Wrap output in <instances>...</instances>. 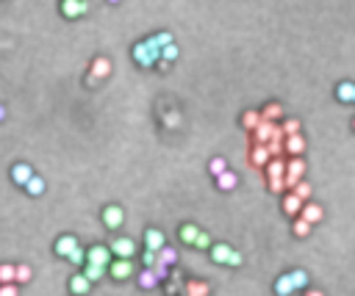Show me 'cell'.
I'll use <instances>...</instances> for the list:
<instances>
[{
  "instance_id": "30bf717a",
  "label": "cell",
  "mask_w": 355,
  "mask_h": 296,
  "mask_svg": "<svg viewBox=\"0 0 355 296\" xmlns=\"http://www.w3.org/2000/svg\"><path fill=\"white\" fill-rule=\"evenodd\" d=\"M145 246L150 252H161L164 246H167V244H164V232L161 230H147L145 232Z\"/></svg>"
},
{
  "instance_id": "83f0119b",
  "label": "cell",
  "mask_w": 355,
  "mask_h": 296,
  "mask_svg": "<svg viewBox=\"0 0 355 296\" xmlns=\"http://www.w3.org/2000/svg\"><path fill=\"white\" fill-rule=\"evenodd\" d=\"M206 293H208L206 282H189L186 285V296H206Z\"/></svg>"
},
{
  "instance_id": "f546056e",
  "label": "cell",
  "mask_w": 355,
  "mask_h": 296,
  "mask_svg": "<svg viewBox=\"0 0 355 296\" xmlns=\"http://www.w3.org/2000/svg\"><path fill=\"white\" fill-rule=\"evenodd\" d=\"M208 169H211V175H214V177H220V175L228 172V163H225V158H214V161L208 163Z\"/></svg>"
},
{
  "instance_id": "4dcf8cb0",
  "label": "cell",
  "mask_w": 355,
  "mask_h": 296,
  "mask_svg": "<svg viewBox=\"0 0 355 296\" xmlns=\"http://www.w3.org/2000/svg\"><path fill=\"white\" fill-rule=\"evenodd\" d=\"M103 274H106V266H94V263H86V277L89 280H100V277H103Z\"/></svg>"
},
{
  "instance_id": "603a6c76",
  "label": "cell",
  "mask_w": 355,
  "mask_h": 296,
  "mask_svg": "<svg viewBox=\"0 0 355 296\" xmlns=\"http://www.w3.org/2000/svg\"><path fill=\"white\" fill-rule=\"evenodd\" d=\"M155 282H159V274H155L153 268H142V274H139V285L145 288V291H150V288H155Z\"/></svg>"
},
{
  "instance_id": "816d5d0a",
  "label": "cell",
  "mask_w": 355,
  "mask_h": 296,
  "mask_svg": "<svg viewBox=\"0 0 355 296\" xmlns=\"http://www.w3.org/2000/svg\"><path fill=\"white\" fill-rule=\"evenodd\" d=\"M352 128H355V119H352Z\"/></svg>"
},
{
  "instance_id": "7bdbcfd3",
  "label": "cell",
  "mask_w": 355,
  "mask_h": 296,
  "mask_svg": "<svg viewBox=\"0 0 355 296\" xmlns=\"http://www.w3.org/2000/svg\"><path fill=\"white\" fill-rule=\"evenodd\" d=\"M0 296H17V285H0Z\"/></svg>"
},
{
  "instance_id": "277c9868",
  "label": "cell",
  "mask_w": 355,
  "mask_h": 296,
  "mask_svg": "<svg viewBox=\"0 0 355 296\" xmlns=\"http://www.w3.org/2000/svg\"><path fill=\"white\" fill-rule=\"evenodd\" d=\"M84 11H89V6L84 3V0H61V14H64L67 19L81 17Z\"/></svg>"
},
{
  "instance_id": "8992f818",
  "label": "cell",
  "mask_w": 355,
  "mask_h": 296,
  "mask_svg": "<svg viewBox=\"0 0 355 296\" xmlns=\"http://www.w3.org/2000/svg\"><path fill=\"white\" fill-rule=\"evenodd\" d=\"M122 222H125V213H122V208H117V205H108V208L103 210V224H106V227L117 230Z\"/></svg>"
},
{
  "instance_id": "2e32d148",
  "label": "cell",
  "mask_w": 355,
  "mask_h": 296,
  "mask_svg": "<svg viewBox=\"0 0 355 296\" xmlns=\"http://www.w3.org/2000/svg\"><path fill=\"white\" fill-rule=\"evenodd\" d=\"M89 285H92V280H89L86 274H75V277L70 280V291H72V293H78V296L89 293Z\"/></svg>"
},
{
  "instance_id": "c3c4849f",
  "label": "cell",
  "mask_w": 355,
  "mask_h": 296,
  "mask_svg": "<svg viewBox=\"0 0 355 296\" xmlns=\"http://www.w3.org/2000/svg\"><path fill=\"white\" fill-rule=\"evenodd\" d=\"M305 296H325V293H322V291H308Z\"/></svg>"
},
{
  "instance_id": "1f68e13d",
  "label": "cell",
  "mask_w": 355,
  "mask_h": 296,
  "mask_svg": "<svg viewBox=\"0 0 355 296\" xmlns=\"http://www.w3.org/2000/svg\"><path fill=\"white\" fill-rule=\"evenodd\" d=\"M308 232H311V222H305V219L300 216L297 222H294V236H300V238H305V236H308Z\"/></svg>"
},
{
  "instance_id": "8fae6325",
  "label": "cell",
  "mask_w": 355,
  "mask_h": 296,
  "mask_svg": "<svg viewBox=\"0 0 355 296\" xmlns=\"http://www.w3.org/2000/svg\"><path fill=\"white\" fill-rule=\"evenodd\" d=\"M75 249H78V241H75L72 236H61L56 241V255H61V258H70Z\"/></svg>"
},
{
  "instance_id": "44dd1931",
  "label": "cell",
  "mask_w": 355,
  "mask_h": 296,
  "mask_svg": "<svg viewBox=\"0 0 355 296\" xmlns=\"http://www.w3.org/2000/svg\"><path fill=\"white\" fill-rule=\"evenodd\" d=\"M236 183H239V177H236V172H225V175H220L216 177V185H220L222 191H233L236 188Z\"/></svg>"
},
{
  "instance_id": "f5cc1de1",
  "label": "cell",
  "mask_w": 355,
  "mask_h": 296,
  "mask_svg": "<svg viewBox=\"0 0 355 296\" xmlns=\"http://www.w3.org/2000/svg\"><path fill=\"white\" fill-rule=\"evenodd\" d=\"M352 102H355V100H352Z\"/></svg>"
},
{
  "instance_id": "ee69618b",
  "label": "cell",
  "mask_w": 355,
  "mask_h": 296,
  "mask_svg": "<svg viewBox=\"0 0 355 296\" xmlns=\"http://www.w3.org/2000/svg\"><path fill=\"white\" fill-rule=\"evenodd\" d=\"M269 188H272V191H283V188H286V177H278V180H269Z\"/></svg>"
},
{
  "instance_id": "484cf974",
  "label": "cell",
  "mask_w": 355,
  "mask_h": 296,
  "mask_svg": "<svg viewBox=\"0 0 355 296\" xmlns=\"http://www.w3.org/2000/svg\"><path fill=\"white\" fill-rule=\"evenodd\" d=\"M25 191H28L31 197H39V194H42V191H45V180H42V177H39V175H33V177H31V183L25 185Z\"/></svg>"
},
{
  "instance_id": "5b68a950",
  "label": "cell",
  "mask_w": 355,
  "mask_h": 296,
  "mask_svg": "<svg viewBox=\"0 0 355 296\" xmlns=\"http://www.w3.org/2000/svg\"><path fill=\"white\" fill-rule=\"evenodd\" d=\"M111 277L114 280H128L133 274V263L131 260H125V258H117V260H111Z\"/></svg>"
},
{
  "instance_id": "d590c367",
  "label": "cell",
  "mask_w": 355,
  "mask_h": 296,
  "mask_svg": "<svg viewBox=\"0 0 355 296\" xmlns=\"http://www.w3.org/2000/svg\"><path fill=\"white\" fill-rule=\"evenodd\" d=\"M153 39H155V45H159L161 50H164V47H169V45H172V33H167V31L159 33V36H153Z\"/></svg>"
},
{
  "instance_id": "60d3db41",
  "label": "cell",
  "mask_w": 355,
  "mask_h": 296,
  "mask_svg": "<svg viewBox=\"0 0 355 296\" xmlns=\"http://www.w3.org/2000/svg\"><path fill=\"white\" fill-rule=\"evenodd\" d=\"M142 260H145V268H153L155 263H159V252H150V249H147Z\"/></svg>"
},
{
  "instance_id": "8d00e7d4",
  "label": "cell",
  "mask_w": 355,
  "mask_h": 296,
  "mask_svg": "<svg viewBox=\"0 0 355 296\" xmlns=\"http://www.w3.org/2000/svg\"><path fill=\"white\" fill-rule=\"evenodd\" d=\"M67 260H70V263H75V266H81V263H86V252L84 249H81V246H78V249H75L72 255H70V258H67Z\"/></svg>"
},
{
  "instance_id": "9c48e42d",
  "label": "cell",
  "mask_w": 355,
  "mask_h": 296,
  "mask_svg": "<svg viewBox=\"0 0 355 296\" xmlns=\"http://www.w3.org/2000/svg\"><path fill=\"white\" fill-rule=\"evenodd\" d=\"M250 161L255 163V166H269V161H272L269 147H266V144H255V147H252V153H250Z\"/></svg>"
},
{
  "instance_id": "d6a6232c",
  "label": "cell",
  "mask_w": 355,
  "mask_h": 296,
  "mask_svg": "<svg viewBox=\"0 0 355 296\" xmlns=\"http://www.w3.org/2000/svg\"><path fill=\"white\" fill-rule=\"evenodd\" d=\"M159 260H161V263H167V266H172L175 260H177V252L169 249V246H164V249L159 252Z\"/></svg>"
},
{
  "instance_id": "f907efd6",
  "label": "cell",
  "mask_w": 355,
  "mask_h": 296,
  "mask_svg": "<svg viewBox=\"0 0 355 296\" xmlns=\"http://www.w3.org/2000/svg\"><path fill=\"white\" fill-rule=\"evenodd\" d=\"M108 3H120V0H108Z\"/></svg>"
},
{
  "instance_id": "ac0fdd59",
  "label": "cell",
  "mask_w": 355,
  "mask_h": 296,
  "mask_svg": "<svg viewBox=\"0 0 355 296\" xmlns=\"http://www.w3.org/2000/svg\"><path fill=\"white\" fill-rule=\"evenodd\" d=\"M286 150H289L294 158H300V155H303V150H305V139L300 133L297 136H286Z\"/></svg>"
},
{
  "instance_id": "cb8c5ba5",
  "label": "cell",
  "mask_w": 355,
  "mask_h": 296,
  "mask_svg": "<svg viewBox=\"0 0 355 296\" xmlns=\"http://www.w3.org/2000/svg\"><path fill=\"white\" fill-rule=\"evenodd\" d=\"M336 94H339L341 102H352L355 100V83H339Z\"/></svg>"
},
{
  "instance_id": "52a82bcc",
  "label": "cell",
  "mask_w": 355,
  "mask_h": 296,
  "mask_svg": "<svg viewBox=\"0 0 355 296\" xmlns=\"http://www.w3.org/2000/svg\"><path fill=\"white\" fill-rule=\"evenodd\" d=\"M275 122H269V119H264L261 125H258L252 133H255V144H269L272 141V136H275Z\"/></svg>"
},
{
  "instance_id": "5bb4252c",
  "label": "cell",
  "mask_w": 355,
  "mask_h": 296,
  "mask_svg": "<svg viewBox=\"0 0 355 296\" xmlns=\"http://www.w3.org/2000/svg\"><path fill=\"white\" fill-rule=\"evenodd\" d=\"M297 288H294V280H291V274H283V277H278L275 282V293L278 296H291Z\"/></svg>"
},
{
  "instance_id": "ba28073f",
  "label": "cell",
  "mask_w": 355,
  "mask_h": 296,
  "mask_svg": "<svg viewBox=\"0 0 355 296\" xmlns=\"http://www.w3.org/2000/svg\"><path fill=\"white\" fill-rule=\"evenodd\" d=\"M11 177H14V183L17 185H28L31 183V177H33V169L28 166V163H14V166H11Z\"/></svg>"
},
{
  "instance_id": "ab89813d",
  "label": "cell",
  "mask_w": 355,
  "mask_h": 296,
  "mask_svg": "<svg viewBox=\"0 0 355 296\" xmlns=\"http://www.w3.org/2000/svg\"><path fill=\"white\" fill-rule=\"evenodd\" d=\"M161 58H164V61H175V58H177V47H175V45L164 47V50H161Z\"/></svg>"
},
{
  "instance_id": "f35d334b",
  "label": "cell",
  "mask_w": 355,
  "mask_h": 296,
  "mask_svg": "<svg viewBox=\"0 0 355 296\" xmlns=\"http://www.w3.org/2000/svg\"><path fill=\"white\" fill-rule=\"evenodd\" d=\"M31 280V266H17V282H28Z\"/></svg>"
},
{
  "instance_id": "bcb514c9",
  "label": "cell",
  "mask_w": 355,
  "mask_h": 296,
  "mask_svg": "<svg viewBox=\"0 0 355 296\" xmlns=\"http://www.w3.org/2000/svg\"><path fill=\"white\" fill-rule=\"evenodd\" d=\"M153 271L159 274V280H164V277H167V263H161V260H159V263L153 266Z\"/></svg>"
},
{
  "instance_id": "ffe728a7",
  "label": "cell",
  "mask_w": 355,
  "mask_h": 296,
  "mask_svg": "<svg viewBox=\"0 0 355 296\" xmlns=\"http://www.w3.org/2000/svg\"><path fill=\"white\" fill-rule=\"evenodd\" d=\"M106 75H111V64H108V58H94L92 75H89V78H106Z\"/></svg>"
},
{
  "instance_id": "d6986e66",
  "label": "cell",
  "mask_w": 355,
  "mask_h": 296,
  "mask_svg": "<svg viewBox=\"0 0 355 296\" xmlns=\"http://www.w3.org/2000/svg\"><path fill=\"white\" fill-rule=\"evenodd\" d=\"M300 216H303L305 222L317 224L319 219H322V208H319V205H313V202H305V205H303V213H300Z\"/></svg>"
},
{
  "instance_id": "4fadbf2b",
  "label": "cell",
  "mask_w": 355,
  "mask_h": 296,
  "mask_svg": "<svg viewBox=\"0 0 355 296\" xmlns=\"http://www.w3.org/2000/svg\"><path fill=\"white\" fill-rule=\"evenodd\" d=\"M133 58L139 61L142 67H153V64H155V58H153V53H150L147 42H142V45H136V47H133Z\"/></svg>"
},
{
  "instance_id": "e0dca14e",
  "label": "cell",
  "mask_w": 355,
  "mask_h": 296,
  "mask_svg": "<svg viewBox=\"0 0 355 296\" xmlns=\"http://www.w3.org/2000/svg\"><path fill=\"white\" fill-rule=\"evenodd\" d=\"M230 255H233V249H230L228 244H214L211 246V260H214V263H228Z\"/></svg>"
},
{
  "instance_id": "7a4b0ae2",
  "label": "cell",
  "mask_w": 355,
  "mask_h": 296,
  "mask_svg": "<svg viewBox=\"0 0 355 296\" xmlns=\"http://www.w3.org/2000/svg\"><path fill=\"white\" fill-rule=\"evenodd\" d=\"M86 263H94V266H111V249L108 246H92L86 252Z\"/></svg>"
},
{
  "instance_id": "836d02e7",
  "label": "cell",
  "mask_w": 355,
  "mask_h": 296,
  "mask_svg": "<svg viewBox=\"0 0 355 296\" xmlns=\"http://www.w3.org/2000/svg\"><path fill=\"white\" fill-rule=\"evenodd\" d=\"M294 194H297L300 199H303V202H308V199H311V185H308V183H303V180H300V183L294 185Z\"/></svg>"
},
{
  "instance_id": "681fc988",
  "label": "cell",
  "mask_w": 355,
  "mask_h": 296,
  "mask_svg": "<svg viewBox=\"0 0 355 296\" xmlns=\"http://www.w3.org/2000/svg\"><path fill=\"white\" fill-rule=\"evenodd\" d=\"M3 116H6V108H3V105H0V119H3Z\"/></svg>"
},
{
  "instance_id": "f1b7e54d",
  "label": "cell",
  "mask_w": 355,
  "mask_h": 296,
  "mask_svg": "<svg viewBox=\"0 0 355 296\" xmlns=\"http://www.w3.org/2000/svg\"><path fill=\"white\" fill-rule=\"evenodd\" d=\"M281 114H283V108L278 105V102H269V105L264 108V114H261V116H264V119H269V122H275Z\"/></svg>"
},
{
  "instance_id": "b9f144b4",
  "label": "cell",
  "mask_w": 355,
  "mask_h": 296,
  "mask_svg": "<svg viewBox=\"0 0 355 296\" xmlns=\"http://www.w3.org/2000/svg\"><path fill=\"white\" fill-rule=\"evenodd\" d=\"M194 246H200V249H206V246H211V238L206 236V232H200V236H197V241H194Z\"/></svg>"
},
{
  "instance_id": "74e56055",
  "label": "cell",
  "mask_w": 355,
  "mask_h": 296,
  "mask_svg": "<svg viewBox=\"0 0 355 296\" xmlns=\"http://www.w3.org/2000/svg\"><path fill=\"white\" fill-rule=\"evenodd\" d=\"M283 133H286V136H297V133H300V122H297V119H289V122L283 125Z\"/></svg>"
},
{
  "instance_id": "7dc6e473",
  "label": "cell",
  "mask_w": 355,
  "mask_h": 296,
  "mask_svg": "<svg viewBox=\"0 0 355 296\" xmlns=\"http://www.w3.org/2000/svg\"><path fill=\"white\" fill-rule=\"evenodd\" d=\"M228 266H242V255L233 252V255H230V260H228Z\"/></svg>"
},
{
  "instance_id": "9a60e30c",
  "label": "cell",
  "mask_w": 355,
  "mask_h": 296,
  "mask_svg": "<svg viewBox=\"0 0 355 296\" xmlns=\"http://www.w3.org/2000/svg\"><path fill=\"white\" fill-rule=\"evenodd\" d=\"M286 169H289V163H283L281 158H272V161H269V166H266V177H269V180L286 177Z\"/></svg>"
},
{
  "instance_id": "d4e9b609",
  "label": "cell",
  "mask_w": 355,
  "mask_h": 296,
  "mask_svg": "<svg viewBox=\"0 0 355 296\" xmlns=\"http://www.w3.org/2000/svg\"><path fill=\"white\" fill-rule=\"evenodd\" d=\"M261 122H264V116L258 114V111H247V114L242 116V125L247 128V130H255L258 125H261Z\"/></svg>"
},
{
  "instance_id": "7c38bea8",
  "label": "cell",
  "mask_w": 355,
  "mask_h": 296,
  "mask_svg": "<svg viewBox=\"0 0 355 296\" xmlns=\"http://www.w3.org/2000/svg\"><path fill=\"white\" fill-rule=\"evenodd\" d=\"M303 205H305V202L294 194V191L283 197V210L289 213V216H297V213H303Z\"/></svg>"
},
{
  "instance_id": "7402d4cb",
  "label": "cell",
  "mask_w": 355,
  "mask_h": 296,
  "mask_svg": "<svg viewBox=\"0 0 355 296\" xmlns=\"http://www.w3.org/2000/svg\"><path fill=\"white\" fill-rule=\"evenodd\" d=\"M11 282H17V266L3 263L0 266V285H11Z\"/></svg>"
},
{
  "instance_id": "3957f363",
  "label": "cell",
  "mask_w": 355,
  "mask_h": 296,
  "mask_svg": "<svg viewBox=\"0 0 355 296\" xmlns=\"http://www.w3.org/2000/svg\"><path fill=\"white\" fill-rule=\"evenodd\" d=\"M111 252L117 255V258L131 260V255H136V244H133V238H114V241H111Z\"/></svg>"
},
{
  "instance_id": "e575fe53",
  "label": "cell",
  "mask_w": 355,
  "mask_h": 296,
  "mask_svg": "<svg viewBox=\"0 0 355 296\" xmlns=\"http://www.w3.org/2000/svg\"><path fill=\"white\" fill-rule=\"evenodd\" d=\"M291 280H294V288H305L308 285V274L303 271V268H297V271H289Z\"/></svg>"
},
{
  "instance_id": "6da1fadb",
  "label": "cell",
  "mask_w": 355,
  "mask_h": 296,
  "mask_svg": "<svg viewBox=\"0 0 355 296\" xmlns=\"http://www.w3.org/2000/svg\"><path fill=\"white\" fill-rule=\"evenodd\" d=\"M303 172H305V161H303V158H291L289 169H286V188L294 191V185L303 180Z\"/></svg>"
},
{
  "instance_id": "f6af8a7d",
  "label": "cell",
  "mask_w": 355,
  "mask_h": 296,
  "mask_svg": "<svg viewBox=\"0 0 355 296\" xmlns=\"http://www.w3.org/2000/svg\"><path fill=\"white\" fill-rule=\"evenodd\" d=\"M147 47H150V53H153V58H161V47L155 45V39H147Z\"/></svg>"
},
{
  "instance_id": "4316f807",
  "label": "cell",
  "mask_w": 355,
  "mask_h": 296,
  "mask_svg": "<svg viewBox=\"0 0 355 296\" xmlns=\"http://www.w3.org/2000/svg\"><path fill=\"white\" fill-rule=\"evenodd\" d=\"M197 236H200V230H197L194 224H183L181 227V241H186V244H194Z\"/></svg>"
}]
</instances>
